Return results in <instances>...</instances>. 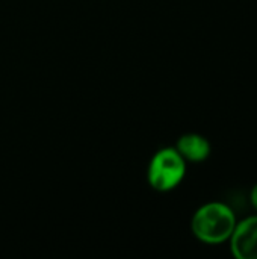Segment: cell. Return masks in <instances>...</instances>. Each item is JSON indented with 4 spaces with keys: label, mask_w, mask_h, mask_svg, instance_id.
I'll list each match as a JSON object with an SVG mask.
<instances>
[{
    "label": "cell",
    "mask_w": 257,
    "mask_h": 259,
    "mask_svg": "<svg viewBox=\"0 0 257 259\" xmlns=\"http://www.w3.org/2000/svg\"><path fill=\"white\" fill-rule=\"evenodd\" d=\"M233 209L223 202H209L200 206L191 220V229L197 240L206 244H221L229 241L235 226Z\"/></svg>",
    "instance_id": "6da1fadb"
},
{
    "label": "cell",
    "mask_w": 257,
    "mask_h": 259,
    "mask_svg": "<svg viewBox=\"0 0 257 259\" xmlns=\"http://www.w3.org/2000/svg\"><path fill=\"white\" fill-rule=\"evenodd\" d=\"M250 202H251V206L257 211V184L250 191Z\"/></svg>",
    "instance_id": "5b68a950"
},
{
    "label": "cell",
    "mask_w": 257,
    "mask_h": 259,
    "mask_svg": "<svg viewBox=\"0 0 257 259\" xmlns=\"http://www.w3.org/2000/svg\"><path fill=\"white\" fill-rule=\"evenodd\" d=\"M186 175V161L176 147L159 149L147 167L148 185L159 193H168L180 185Z\"/></svg>",
    "instance_id": "7a4b0ae2"
},
{
    "label": "cell",
    "mask_w": 257,
    "mask_h": 259,
    "mask_svg": "<svg viewBox=\"0 0 257 259\" xmlns=\"http://www.w3.org/2000/svg\"><path fill=\"white\" fill-rule=\"evenodd\" d=\"M176 150L186 162H203L211 155V143L200 134H185L177 140Z\"/></svg>",
    "instance_id": "277c9868"
},
{
    "label": "cell",
    "mask_w": 257,
    "mask_h": 259,
    "mask_svg": "<svg viewBox=\"0 0 257 259\" xmlns=\"http://www.w3.org/2000/svg\"><path fill=\"white\" fill-rule=\"evenodd\" d=\"M229 243L236 259H257V214L236 223Z\"/></svg>",
    "instance_id": "3957f363"
}]
</instances>
